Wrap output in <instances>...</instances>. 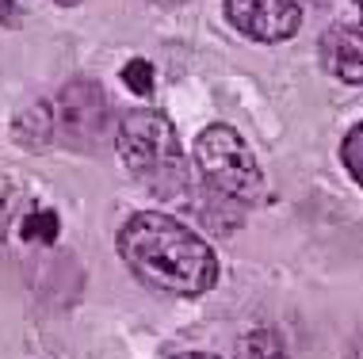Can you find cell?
Here are the masks:
<instances>
[{
    "instance_id": "cell-1",
    "label": "cell",
    "mask_w": 363,
    "mask_h": 359,
    "mask_svg": "<svg viewBox=\"0 0 363 359\" xmlns=\"http://www.w3.org/2000/svg\"><path fill=\"white\" fill-rule=\"evenodd\" d=\"M123 264L157 290L169 295H203L218 283V256L195 229L172 215L138 210L119 229Z\"/></svg>"
},
{
    "instance_id": "cell-2",
    "label": "cell",
    "mask_w": 363,
    "mask_h": 359,
    "mask_svg": "<svg viewBox=\"0 0 363 359\" xmlns=\"http://www.w3.org/2000/svg\"><path fill=\"white\" fill-rule=\"evenodd\" d=\"M119 161L153 195H176L188 183V157L176 138V126L161 111H130L115 134Z\"/></svg>"
},
{
    "instance_id": "cell-3",
    "label": "cell",
    "mask_w": 363,
    "mask_h": 359,
    "mask_svg": "<svg viewBox=\"0 0 363 359\" xmlns=\"http://www.w3.org/2000/svg\"><path fill=\"white\" fill-rule=\"evenodd\" d=\"M195 164H199L207 188H214L225 199L252 203L264 191L260 164L252 157L249 142L225 122L207 126V130L195 138Z\"/></svg>"
},
{
    "instance_id": "cell-4",
    "label": "cell",
    "mask_w": 363,
    "mask_h": 359,
    "mask_svg": "<svg viewBox=\"0 0 363 359\" xmlns=\"http://www.w3.org/2000/svg\"><path fill=\"white\" fill-rule=\"evenodd\" d=\"M107 126V100L104 89L96 81L77 76L62 92H57V115H54V130L57 138L73 149H92L100 142Z\"/></svg>"
},
{
    "instance_id": "cell-5",
    "label": "cell",
    "mask_w": 363,
    "mask_h": 359,
    "mask_svg": "<svg viewBox=\"0 0 363 359\" xmlns=\"http://www.w3.org/2000/svg\"><path fill=\"white\" fill-rule=\"evenodd\" d=\"M225 16L257 42H283L302 27V8L294 0H225Z\"/></svg>"
},
{
    "instance_id": "cell-6",
    "label": "cell",
    "mask_w": 363,
    "mask_h": 359,
    "mask_svg": "<svg viewBox=\"0 0 363 359\" xmlns=\"http://www.w3.org/2000/svg\"><path fill=\"white\" fill-rule=\"evenodd\" d=\"M321 65L348 84H363V31L352 23H337L321 35Z\"/></svg>"
},
{
    "instance_id": "cell-7",
    "label": "cell",
    "mask_w": 363,
    "mask_h": 359,
    "mask_svg": "<svg viewBox=\"0 0 363 359\" xmlns=\"http://www.w3.org/2000/svg\"><path fill=\"white\" fill-rule=\"evenodd\" d=\"M16 142H23V145H31V149H38V145H46L54 138V111H50V103H43V100H35V103H27L23 111L16 115Z\"/></svg>"
},
{
    "instance_id": "cell-8",
    "label": "cell",
    "mask_w": 363,
    "mask_h": 359,
    "mask_svg": "<svg viewBox=\"0 0 363 359\" xmlns=\"http://www.w3.org/2000/svg\"><path fill=\"white\" fill-rule=\"evenodd\" d=\"M238 359H291V355H287V344L279 341V333L252 329L238 341Z\"/></svg>"
},
{
    "instance_id": "cell-9",
    "label": "cell",
    "mask_w": 363,
    "mask_h": 359,
    "mask_svg": "<svg viewBox=\"0 0 363 359\" xmlns=\"http://www.w3.org/2000/svg\"><path fill=\"white\" fill-rule=\"evenodd\" d=\"M57 229H62V222H57L54 210H31V215L23 218V226H19V237L27 241V245H54L57 241Z\"/></svg>"
},
{
    "instance_id": "cell-10",
    "label": "cell",
    "mask_w": 363,
    "mask_h": 359,
    "mask_svg": "<svg viewBox=\"0 0 363 359\" xmlns=\"http://www.w3.org/2000/svg\"><path fill=\"white\" fill-rule=\"evenodd\" d=\"M340 161H345V169L363 188V122L352 126V130L345 134V142H340Z\"/></svg>"
},
{
    "instance_id": "cell-11",
    "label": "cell",
    "mask_w": 363,
    "mask_h": 359,
    "mask_svg": "<svg viewBox=\"0 0 363 359\" xmlns=\"http://www.w3.org/2000/svg\"><path fill=\"white\" fill-rule=\"evenodd\" d=\"M123 84H126L130 92H138V96H150V92H153V65L145 62V57H134V62H126Z\"/></svg>"
},
{
    "instance_id": "cell-12",
    "label": "cell",
    "mask_w": 363,
    "mask_h": 359,
    "mask_svg": "<svg viewBox=\"0 0 363 359\" xmlns=\"http://www.w3.org/2000/svg\"><path fill=\"white\" fill-rule=\"evenodd\" d=\"M16 19V0H0V23H12Z\"/></svg>"
},
{
    "instance_id": "cell-13",
    "label": "cell",
    "mask_w": 363,
    "mask_h": 359,
    "mask_svg": "<svg viewBox=\"0 0 363 359\" xmlns=\"http://www.w3.org/2000/svg\"><path fill=\"white\" fill-rule=\"evenodd\" d=\"M348 359H363V333L348 344Z\"/></svg>"
},
{
    "instance_id": "cell-14",
    "label": "cell",
    "mask_w": 363,
    "mask_h": 359,
    "mask_svg": "<svg viewBox=\"0 0 363 359\" xmlns=\"http://www.w3.org/2000/svg\"><path fill=\"white\" fill-rule=\"evenodd\" d=\"M172 359H218V355H211V352H184V355H172Z\"/></svg>"
},
{
    "instance_id": "cell-15",
    "label": "cell",
    "mask_w": 363,
    "mask_h": 359,
    "mask_svg": "<svg viewBox=\"0 0 363 359\" xmlns=\"http://www.w3.org/2000/svg\"><path fill=\"white\" fill-rule=\"evenodd\" d=\"M150 4H164V8H176V4H184V0H150Z\"/></svg>"
},
{
    "instance_id": "cell-16",
    "label": "cell",
    "mask_w": 363,
    "mask_h": 359,
    "mask_svg": "<svg viewBox=\"0 0 363 359\" xmlns=\"http://www.w3.org/2000/svg\"><path fill=\"white\" fill-rule=\"evenodd\" d=\"M57 4H81V0H57Z\"/></svg>"
},
{
    "instance_id": "cell-17",
    "label": "cell",
    "mask_w": 363,
    "mask_h": 359,
    "mask_svg": "<svg viewBox=\"0 0 363 359\" xmlns=\"http://www.w3.org/2000/svg\"><path fill=\"white\" fill-rule=\"evenodd\" d=\"M359 8H363V0H359Z\"/></svg>"
}]
</instances>
